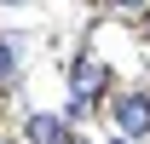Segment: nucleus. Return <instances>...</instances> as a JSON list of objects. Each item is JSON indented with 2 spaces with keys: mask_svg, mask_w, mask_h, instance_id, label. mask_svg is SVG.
<instances>
[{
  "mask_svg": "<svg viewBox=\"0 0 150 144\" xmlns=\"http://www.w3.org/2000/svg\"><path fill=\"white\" fill-rule=\"evenodd\" d=\"M115 127H121L127 138H144V133H150V98H139V92H127V98L115 104Z\"/></svg>",
  "mask_w": 150,
  "mask_h": 144,
  "instance_id": "1",
  "label": "nucleus"
},
{
  "mask_svg": "<svg viewBox=\"0 0 150 144\" xmlns=\"http://www.w3.org/2000/svg\"><path fill=\"white\" fill-rule=\"evenodd\" d=\"M69 92H75V98H93V92H104V64H98V58H81V64H75Z\"/></svg>",
  "mask_w": 150,
  "mask_h": 144,
  "instance_id": "2",
  "label": "nucleus"
},
{
  "mask_svg": "<svg viewBox=\"0 0 150 144\" xmlns=\"http://www.w3.org/2000/svg\"><path fill=\"white\" fill-rule=\"evenodd\" d=\"M23 138L29 144H64V115H29Z\"/></svg>",
  "mask_w": 150,
  "mask_h": 144,
  "instance_id": "3",
  "label": "nucleus"
},
{
  "mask_svg": "<svg viewBox=\"0 0 150 144\" xmlns=\"http://www.w3.org/2000/svg\"><path fill=\"white\" fill-rule=\"evenodd\" d=\"M6 75H12V46L0 40V81H6Z\"/></svg>",
  "mask_w": 150,
  "mask_h": 144,
  "instance_id": "4",
  "label": "nucleus"
},
{
  "mask_svg": "<svg viewBox=\"0 0 150 144\" xmlns=\"http://www.w3.org/2000/svg\"><path fill=\"white\" fill-rule=\"evenodd\" d=\"M115 6H144V0H115Z\"/></svg>",
  "mask_w": 150,
  "mask_h": 144,
  "instance_id": "5",
  "label": "nucleus"
}]
</instances>
